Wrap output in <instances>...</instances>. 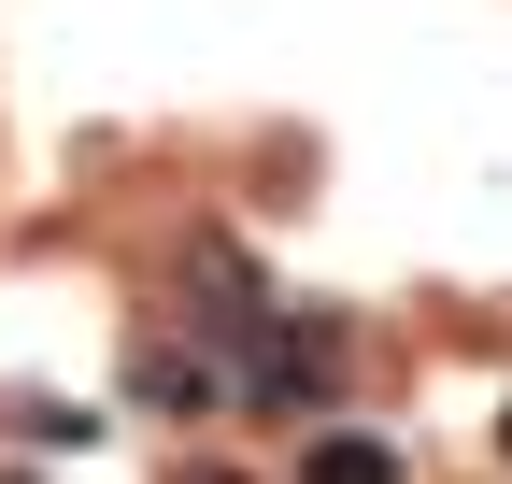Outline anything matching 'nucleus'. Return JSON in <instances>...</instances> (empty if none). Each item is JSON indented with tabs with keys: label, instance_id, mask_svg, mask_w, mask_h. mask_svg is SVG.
<instances>
[{
	"label": "nucleus",
	"instance_id": "f257e3e1",
	"mask_svg": "<svg viewBox=\"0 0 512 484\" xmlns=\"http://www.w3.org/2000/svg\"><path fill=\"white\" fill-rule=\"evenodd\" d=\"M342 356H356L342 314H256V328L228 342V399H256V413H328V399H342Z\"/></svg>",
	"mask_w": 512,
	"mask_h": 484
},
{
	"label": "nucleus",
	"instance_id": "f03ea898",
	"mask_svg": "<svg viewBox=\"0 0 512 484\" xmlns=\"http://www.w3.org/2000/svg\"><path fill=\"white\" fill-rule=\"evenodd\" d=\"M299 484H399V456H384L370 428H328V442L299 456Z\"/></svg>",
	"mask_w": 512,
	"mask_h": 484
},
{
	"label": "nucleus",
	"instance_id": "7ed1b4c3",
	"mask_svg": "<svg viewBox=\"0 0 512 484\" xmlns=\"http://www.w3.org/2000/svg\"><path fill=\"white\" fill-rule=\"evenodd\" d=\"M171 484H256V470H228V456H200V470H171Z\"/></svg>",
	"mask_w": 512,
	"mask_h": 484
},
{
	"label": "nucleus",
	"instance_id": "20e7f679",
	"mask_svg": "<svg viewBox=\"0 0 512 484\" xmlns=\"http://www.w3.org/2000/svg\"><path fill=\"white\" fill-rule=\"evenodd\" d=\"M498 442H512V428H498Z\"/></svg>",
	"mask_w": 512,
	"mask_h": 484
}]
</instances>
